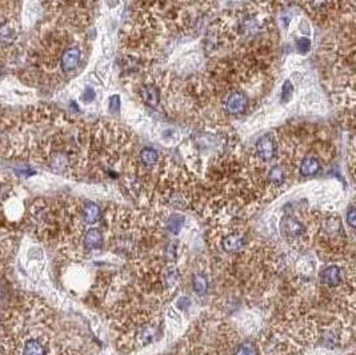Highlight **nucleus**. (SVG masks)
I'll return each mask as SVG.
<instances>
[{
  "label": "nucleus",
  "instance_id": "1",
  "mask_svg": "<svg viewBox=\"0 0 356 355\" xmlns=\"http://www.w3.org/2000/svg\"><path fill=\"white\" fill-rule=\"evenodd\" d=\"M247 96L242 92H235L225 102V110L230 115H239L247 108Z\"/></svg>",
  "mask_w": 356,
  "mask_h": 355
},
{
  "label": "nucleus",
  "instance_id": "2",
  "mask_svg": "<svg viewBox=\"0 0 356 355\" xmlns=\"http://www.w3.org/2000/svg\"><path fill=\"white\" fill-rule=\"evenodd\" d=\"M282 230L288 238H299L304 233V226L302 222H299L296 218L292 216H285L282 220Z\"/></svg>",
  "mask_w": 356,
  "mask_h": 355
},
{
  "label": "nucleus",
  "instance_id": "3",
  "mask_svg": "<svg viewBox=\"0 0 356 355\" xmlns=\"http://www.w3.org/2000/svg\"><path fill=\"white\" fill-rule=\"evenodd\" d=\"M102 211L100 207L94 202H86L84 206L81 207V219L86 225H95L96 222H99Z\"/></svg>",
  "mask_w": 356,
  "mask_h": 355
},
{
  "label": "nucleus",
  "instance_id": "4",
  "mask_svg": "<svg viewBox=\"0 0 356 355\" xmlns=\"http://www.w3.org/2000/svg\"><path fill=\"white\" fill-rule=\"evenodd\" d=\"M103 244V234L99 229H90L83 237V246L87 250H98Z\"/></svg>",
  "mask_w": 356,
  "mask_h": 355
},
{
  "label": "nucleus",
  "instance_id": "5",
  "mask_svg": "<svg viewBox=\"0 0 356 355\" xmlns=\"http://www.w3.org/2000/svg\"><path fill=\"white\" fill-rule=\"evenodd\" d=\"M256 153L263 160H271L275 155V144L270 136H263L262 139L257 140Z\"/></svg>",
  "mask_w": 356,
  "mask_h": 355
},
{
  "label": "nucleus",
  "instance_id": "6",
  "mask_svg": "<svg viewBox=\"0 0 356 355\" xmlns=\"http://www.w3.org/2000/svg\"><path fill=\"white\" fill-rule=\"evenodd\" d=\"M80 62V51L77 48H68L62 56V70L64 72H71L77 67Z\"/></svg>",
  "mask_w": 356,
  "mask_h": 355
},
{
  "label": "nucleus",
  "instance_id": "7",
  "mask_svg": "<svg viewBox=\"0 0 356 355\" xmlns=\"http://www.w3.org/2000/svg\"><path fill=\"white\" fill-rule=\"evenodd\" d=\"M244 246V238L238 233H232L221 239V247L227 252H238Z\"/></svg>",
  "mask_w": 356,
  "mask_h": 355
},
{
  "label": "nucleus",
  "instance_id": "8",
  "mask_svg": "<svg viewBox=\"0 0 356 355\" xmlns=\"http://www.w3.org/2000/svg\"><path fill=\"white\" fill-rule=\"evenodd\" d=\"M140 95H142L143 102L149 107H156L160 103V94H159L158 88L153 84L143 85L142 91H140Z\"/></svg>",
  "mask_w": 356,
  "mask_h": 355
},
{
  "label": "nucleus",
  "instance_id": "9",
  "mask_svg": "<svg viewBox=\"0 0 356 355\" xmlns=\"http://www.w3.org/2000/svg\"><path fill=\"white\" fill-rule=\"evenodd\" d=\"M320 171V162L314 157L306 158L300 164V174L304 176H312Z\"/></svg>",
  "mask_w": 356,
  "mask_h": 355
},
{
  "label": "nucleus",
  "instance_id": "10",
  "mask_svg": "<svg viewBox=\"0 0 356 355\" xmlns=\"http://www.w3.org/2000/svg\"><path fill=\"white\" fill-rule=\"evenodd\" d=\"M342 280V275H340V270H339L336 266H331L327 267L323 273V282L329 287H335L338 286Z\"/></svg>",
  "mask_w": 356,
  "mask_h": 355
},
{
  "label": "nucleus",
  "instance_id": "11",
  "mask_svg": "<svg viewBox=\"0 0 356 355\" xmlns=\"http://www.w3.org/2000/svg\"><path fill=\"white\" fill-rule=\"evenodd\" d=\"M16 38V32L9 23H3L0 26V43L4 45L11 44Z\"/></svg>",
  "mask_w": 356,
  "mask_h": 355
},
{
  "label": "nucleus",
  "instance_id": "12",
  "mask_svg": "<svg viewBox=\"0 0 356 355\" xmlns=\"http://www.w3.org/2000/svg\"><path fill=\"white\" fill-rule=\"evenodd\" d=\"M192 288L195 294L204 295L208 290V279L204 274H195L192 278Z\"/></svg>",
  "mask_w": 356,
  "mask_h": 355
},
{
  "label": "nucleus",
  "instance_id": "13",
  "mask_svg": "<svg viewBox=\"0 0 356 355\" xmlns=\"http://www.w3.org/2000/svg\"><path fill=\"white\" fill-rule=\"evenodd\" d=\"M140 159H142L143 164L151 167V166H153V164H156V163H158L159 154L156 150L144 149V150H142V153H140Z\"/></svg>",
  "mask_w": 356,
  "mask_h": 355
},
{
  "label": "nucleus",
  "instance_id": "14",
  "mask_svg": "<svg viewBox=\"0 0 356 355\" xmlns=\"http://www.w3.org/2000/svg\"><path fill=\"white\" fill-rule=\"evenodd\" d=\"M268 180H270L271 183H274V185H280L284 180L283 168L279 166L272 167L270 172H268Z\"/></svg>",
  "mask_w": 356,
  "mask_h": 355
},
{
  "label": "nucleus",
  "instance_id": "15",
  "mask_svg": "<svg viewBox=\"0 0 356 355\" xmlns=\"http://www.w3.org/2000/svg\"><path fill=\"white\" fill-rule=\"evenodd\" d=\"M234 355H259V350L253 343H243L236 349Z\"/></svg>",
  "mask_w": 356,
  "mask_h": 355
},
{
  "label": "nucleus",
  "instance_id": "16",
  "mask_svg": "<svg viewBox=\"0 0 356 355\" xmlns=\"http://www.w3.org/2000/svg\"><path fill=\"white\" fill-rule=\"evenodd\" d=\"M292 94H293L292 83L289 80H285L284 81L283 87H282V100H283L284 103H287V102H289V99L292 98Z\"/></svg>",
  "mask_w": 356,
  "mask_h": 355
},
{
  "label": "nucleus",
  "instance_id": "17",
  "mask_svg": "<svg viewBox=\"0 0 356 355\" xmlns=\"http://www.w3.org/2000/svg\"><path fill=\"white\" fill-rule=\"evenodd\" d=\"M183 223H184V219L180 215H174L168 222V229L171 230L172 233H178Z\"/></svg>",
  "mask_w": 356,
  "mask_h": 355
},
{
  "label": "nucleus",
  "instance_id": "18",
  "mask_svg": "<svg viewBox=\"0 0 356 355\" xmlns=\"http://www.w3.org/2000/svg\"><path fill=\"white\" fill-rule=\"evenodd\" d=\"M296 50L300 54H307L308 51L311 50V41H310V39H307V38L298 39V41H296Z\"/></svg>",
  "mask_w": 356,
  "mask_h": 355
},
{
  "label": "nucleus",
  "instance_id": "19",
  "mask_svg": "<svg viewBox=\"0 0 356 355\" xmlns=\"http://www.w3.org/2000/svg\"><path fill=\"white\" fill-rule=\"evenodd\" d=\"M120 104H122V102H120L119 95H113V96H111L108 100L109 113L119 114V111H120Z\"/></svg>",
  "mask_w": 356,
  "mask_h": 355
},
{
  "label": "nucleus",
  "instance_id": "20",
  "mask_svg": "<svg viewBox=\"0 0 356 355\" xmlns=\"http://www.w3.org/2000/svg\"><path fill=\"white\" fill-rule=\"evenodd\" d=\"M347 223L350 227H355L356 225V211H355V208L354 207H350L348 208V211H347Z\"/></svg>",
  "mask_w": 356,
  "mask_h": 355
},
{
  "label": "nucleus",
  "instance_id": "21",
  "mask_svg": "<svg viewBox=\"0 0 356 355\" xmlns=\"http://www.w3.org/2000/svg\"><path fill=\"white\" fill-rule=\"evenodd\" d=\"M84 95H86V96H84L83 99H84V102H87V103H88V102H92V100H94L95 92H94V90H92V88H87V90H86V94H84Z\"/></svg>",
  "mask_w": 356,
  "mask_h": 355
},
{
  "label": "nucleus",
  "instance_id": "22",
  "mask_svg": "<svg viewBox=\"0 0 356 355\" xmlns=\"http://www.w3.org/2000/svg\"><path fill=\"white\" fill-rule=\"evenodd\" d=\"M316 1H324V0H316Z\"/></svg>",
  "mask_w": 356,
  "mask_h": 355
},
{
  "label": "nucleus",
  "instance_id": "23",
  "mask_svg": "<svg viewBox=\"0 0 356 355\" xmlns=\"http://www.w3.org/2000/svg\"><path fill=\"white\" fill-rule=\"evenodd\" d=\"M0 295H1V291H0Z\"/></svg>",
  "mask_w": 356,
  "mask_h": 355
}]
</instances>
